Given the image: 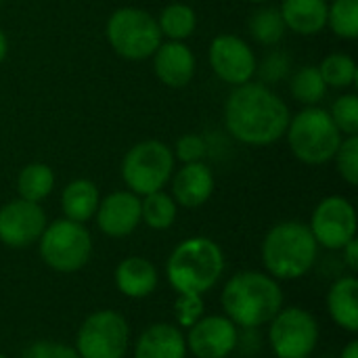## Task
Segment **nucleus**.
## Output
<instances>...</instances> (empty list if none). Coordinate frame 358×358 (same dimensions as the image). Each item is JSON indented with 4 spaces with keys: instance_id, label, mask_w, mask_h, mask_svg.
Wrapping results in <instances>:
<instances>
[{
    "instance_id": "nucleus-33",
    "label": "nucleus",
    "mask_w": 358,
    "mask_h": 358,
    "mask_svg": "<svg viewBox=\"0 0 358 358\" xmlns=\"http://www.w3.org/2000/svg\"><path fill=\"white\" fill-rule=\"evenodd\" d=\"M206 151H208V145L199 134H185L176 141V147L172 153L182 164H193V162H201Z\"/></svg>"
},
{
    "instance_id": "nucleus-28",
    "label": "nucleus",
    "mask_w": 358,
    "mask_h": 358,
    "mask_svg": "<svg viewBox=\"0 0 358 358\" xmlns=\"http://www.w3.org/2000/svg\"><path fill=\"white\" fill-rule=\"evenodd\" d=\"M285 21L279 13V8L266 6L260 8L252 15L250 19V31L252 36L260 42V44H277L283 36H285Z\"/></svg>"
},
{
    "instance_id": "nucleus-41",
    "label": "nucleus",
    "mask_w": 358,
    "mask_h": 358,
    "mask_svg": "<svg viewBox=\"0 0 358 358\" xmlns=\"http://www.w3.org/2000/svg\"><path fill=\"white\" fill-rule=\"evenodd\" d=\"M0 4H2V0H0Z\"/></svg>"
},
{
    "instance_id": "nucleus-16",
    "label": "nucleus",
    "mask_w": 358,
    "mask_h": 358,
    "mask_svg": "<svg viewBox=\"0 0 358 358\" xmlns=\"http://www.w3.org/2000/svg\"><path fill=\"white\" fill-rule=\"evenodd\" d=\"M195 55L185 42L168 40L153 52V69L162 84L170 88L187 86L195 76Z\"/></svg>"
},
{
    "instance_id": "nucleus-13",
    "label": "nucleus",
    "mask_w": 358,
    "mask_h": 358,
    "mask_svg": "<svg viewBox=\"0 0 358 358\" xmlns=\"http://www.w3.org/2000/svg\"><path fill=\"white\" fill-rule=\"evenodd\" d=\"M185 342L187 350H191L195 358H227L235 352L239 344V331L231 319L222 315H210L201 317L193 327H189Z\"/></svg>"
},
{
    "instance_id": "nucleus-30",
    "label": "nucleus",
    "mask_w": 358,
    "mask_h": 358,
    "mask_svg": "<svg viewBox=\"0 0 358 358\" xmlns=\"http://www.w3.org/2000/svg\"><path fill=\"white\" fill-rule=\"evenodd\" d=\"M334 124L342 134H357L358 132V96L357 94H342L334 101L329 111Z\"/></svg>"
},
{
    "instance_id": "nucleus-18",
    "label": "nucleus",
    "mask_w": 358,
    "mask_h": 358,
    "mask_svg": "<svg viewBox=\"0 0 358 358\" xmlns=\"http://www.w3.org/2000/svg\"><path fill=\"white\" fill-rule=\"evenodd\" d=\"M134 358H187V342L170 323L149 325L134 344Z\"/></svg>"
},
{
    "instance_id": "nucleus-10",
    "label": "nucleus",
    "mask_w": 358,
    "mask_h": 358,
    "mask_svg": "<svg viewBox=\"0 0 358 358\" xmlns=\"http://www.w3.org/2000/svg\"><path fill=\"white\" fill-rule=\"evenodd\" d=\"M268 344L277 358H308L319 344V323L300 306L281 308L271 321Z\"/></svg>"
},
{
    "instance_id": "nucleus-7",
    "label": "nucleus",
    "mask_w": 358,
    "mask_h": 358,
    "mask_svg": "<svg viewBox=\"0 0 358 358\" xmlns=\"http://www.w3.org/2000/svg\"><path fill=\"white\" fill-rule=\"evenodd\" d=\"M174 174V153L162 141L136 143L122 162V178L134 195L162 191Z\"/></svg>"
},
{
    "instance_id": "nucleus-22",
    "label": "nucleus",
    "mask_w": 358,
    "mask_h": 358,
    "mask_svg": "<svg viewBox=\"0 0 358 358\" xmlns=\"http://www.w3.org/2000/svg\"><path fill=\"white\" fill-rule=\"evenodd\" d=\"M99 201H101L99 189L88 178L71 180L61 193V208H63L65 218L80 222V224H84L96 214Z\"/></svg>"
},
{
    "instance_id": "nucleus-17",
    "label": "nucleus",
    "mask_w": 358,
    "mask_h": 358,
    "mask_svg": "<svg viewBox=\"0 0 358 358\" xmlns=\"http://www.w3.org/2000/svg\"><path fill=\"white\" fill-rule=\"evenodd\" d=\"M172 199L182 208H199L214 193V174L203 162L185 164L172 174Z\"/></svg>"
},
{
    "instance_id": "nucleus-24",
    "label": "nucleus",
    "mask_w": 358,
    "mask_h": 358,
    "mask_svg": "<svg viewBox=\"0 0 358 358\" xmlns=\"http://www.w3.org/2000/svg\"><path fill=\"white\" fill-rule=\"evenodd\" d=\"M157 25H159L162 36H166L168 40L182 42L193 36V31L197 27V17L189 4L172 2L157 17Z\"/></svg>"
},
{
    "instance_id": "nucleus-27",
    "label": "nucleus",
    "mask_w": 358,
    "mask_h": 358,
    "mask_svg": "<svg viewBox=\"0 0 358 358\" xmlns=\"http://www.w3.org/2000/svg\"><path fill=\"white\" fill-rule=\"evenodd\" d=\"M319 71L325 80L327 86L331 88H348L357 82L358 69L355 59L346 52H331L327 55L321 65Z\"/></svg>"
},
{
    "instance_id": "nucleus-19",
    "label": "nucleus",
    "mask_w": 358,
    "mask_h": 358,
    "mask_svg": "<svg viewBox=\"0 0 358 358\" xmlns=\"http://www.w3.org/2000/svg\"><path fill=\"white\" fill-rule=\"evenodd\" d=\"M115 285L120 294L126 298H147L157 287V271L155 266L141 256H130L122 260L115 268Z\"/></svg>"
},
{
    "instance_id": "nucleus-38",
    "label": "nucleus",
    "mask_w": 358,
    "mask_h": 358,
    "mask_svg": "<svg viewBox=\"0 0 358 358\" xmlns=\"http://www.w3.org/2000/svg\"><path fill=\"white\" fill-rule=\"evenodd\" d=\"M6 50H8V42H6L4 31L0 29V63H2V61H4V57H6Z\"/></svg>"
},
{
    "instance_id": "nucleus-11",
    "label": "nucleus",
    "mask_w": 358,
    "mask_h": 358,
    "mask_svg": "<svg viewBox=\"0 0 358 358\" xmlns=\"http://www.w3.org/2000/svg\"><path fill=\"white\" fill-rule=\"evenodd\" d=\"M310 233L325 250H342L357 237V212L355 206L340 195L325 197L313 212Z\"/></svg>"
},
{
    "instance_id": "nucleus-4",
    "label": "nucleus",
    "mask_w": 358,
    "mask_h": 358,
    "mask_svg": "<svg viewBox=\"0 0 358 358\" xmlns=\"http://www.w3.org/2000/svg\"><path fill=\"white\" fill-rule=\"evenodd\" d=\"M319 254L310 227L298 220L275 224L262 243V262L273 279L294 281L304 277Z\"/></svg>"
},
{
    "instance_id": "nucleus-39",
    "label": "nucleus",
    "mask_w": 358,
    "mask_h": 358,
    "mask_svg": "<svg viewBox=\"0 0 358 358\" xmlns=\"http://www.w3.org/2000/svg\"><path fill=\"white\" fill-rule=\"evenodd\" d=\"M250 2H254V4H264V2H268V0H250Z\"/></svg>"
},
{
    "instance_id": "nucleus-20",
    "label": "nucleus",
    "mask_w": 358,
    "mask_h": 358,
    "mask_svg": "<svg viewBox=\"0 0 358 358\" xmlns=\"http://www.w3.org/2000/svg\"><path fill=\"white\" fill-rule=\"evenodd\" d=\"M327 0H283L279 13L285 27L300 36H317L327 27Z\"/></svg>"
},
{
    "instance_id": "nucleus-5",
    "label": "nucleus",
    "mask_w": 358,
    "mask_h": 358,
    "mask_svg": "<svg viewBox=\"0 0 358 358\" xmlns=\"http://www.w3.org/2000/svg\"><path fill=\"white\" fill-rule=\"evenodd\" d=\"M285 136L292 153L308 166H321L334 159L342 143V132L334 124L329 111L317 105L306 107L292 117Z\"/></svg>"
},
{
    "instance_id": "nucleus-2",
    "label": "nucleus",
    "mask_w": 358,
    "mask_h": 358,
    "mask_svg": "<svg viewBox=\"0 0 358 358\" xmlns=\"http://www.w3.org/2000/svg\"><path fill=\"white\" fill-rule=\"evenodd\" d=\"M220 304L237 327L256 329L273 321L283 308V292L266 273L245 271L231 277L222 289Z\"/></svg>"
},
{
    "instance_id": "nucleus-1",
    "label": "nucleus",
    "mask_w": 358,
    "mask_h": 358,
    "mask_svg": "<svg viewBox=\"0 0 358 358\" xmlns=\"http://www.w3.org/2000/svg\"><path fill=\"white\" fill-rule=\"evenodd\" d=\"M289 120V107L266 84H239L224 103L227 130L245 145H273L285 136Z\"/></svg>"
},
{
    "instance_id": "nucleus-9",
    "label": "nucleus",
    "mask_w": 358,
    "mask_h": 358,
    "mask_svg": "<svg viewBox=\"0 0 358 358\" xmlns=\"http://www.w3.org/2000/svg\"><path fill=\"white\" fill-rule=\"evenodd\" d=\"M130 344V327L115 310H96L84 319L76 336L80 358H124Z\"/></svg>"
},
{
    "instance_id": "nucleus-34",
    "label": "nucleus",
    "mask_w": 358,
    "mask_h": 358,
    "mask_svg": "<svg viewBox=\"0 0 358 358\" xmlns=\"http://www.w3.org/2000/svg\"><path fill=\"white\" fill-rule=\"evenodd\" d=\"M23 358H80L76 348L61 344V342H52V340H42V342H34Z\"/></svg>"
},
{
    "instance_id": "nucleus-8",
    "label": "nucleus",
    "mask_w": 358,
    "mask_h": 358,
    "mask_svg": "<svg viewBox=\"0 0 358 358\" xmlns=\"http://www.w3.org/2000/svg\"><path fill=\"white\" fill-rule=\"evenodd\" d=\"M40 256L57 273L84 268L92 254V237L84 224L61 218L46 224L40 235Z\"/></svg>"
},
{
    "instance_id": "nucleus-14",
    "label": "nucleus",
    "mask_w": 358,
    "mask_h": 358,
    "mask_svg": "<svg viewBox=\"0 0 358 358\" xmlns=\"http://www.w3.org/2000/svg\"><path fill=\"white\" fill-rule=\"evenodd\" d=\"M46 229V214L40 203L13 199L0 208V241L8 248H27Z\"/></svg>"
},
{
    "instance_id": "nucleus-29",
    "label": "nucleus",
    "mask_w": 358,
    "mask_h": 358,
    "mask_svg": "<svg viewBox=\"0 0 358 358\" xmlns=\"http://www.w3.org/2000/svg\"><path fill=\"white\" fill-rule=\"evenodd\" d=\"M327 25L344 40H357L358 0H334L327 8Z\"/></svg>"
},
{
    "instance_id": "nucleus-6",
    "label": "nucleus",
    "mask_w": 358,
    "mask_h": 358,
    "mask_svg": "<svg viewBox=\"0 0 358 358\" xmlns=\"http://www.w3.org/2000/svg\"><path fill=\"white\" fill-rule=\"evenodd\" d=\"M105 34L111 48L120 57L130 61L153 57V52L162 44V31L157 19L147 10L134 6L117 8L109 17Z\"/></svg>"
},
{
    "instance_id": "nucleus-36",
    "label": "nucleus",
    "mask_w": 358,
    "mask_h": 358,
    "mask_svg": "<svg viewBox=\"0 0 358 358\" xmlns=\"http://www.w3.org/2000/svg\"><path fill=\"white\" fill-rule=\"evenodd\" d=\"M342 254H344V260L348 264L350 271H357L358 268V241L357 237L350 239L344 248H342Z\"/></svg>"
},
{
    "instance_id": "nucleus-3",
    "label": "nucleus",
    "mask_w": 358,
    "mask_h": 358,
    "mask_svg": "<svg viewBox=\"0 0 358 358\" xmlns=\"http://www.w3.org/2000/svg\"><path fill=\"white\" fill-rule=\"evenodd\" d=\"M224 273V254L220 245L208 237H191L180 241L166 262L168 283L178 294H206Z\"/></svg>"
},
{
    "instance_id": "nucleus-21",
    "label": "nucleus",
    "mask_w": 358,
    "mask_h": 358,
    "mask_svg": "<svg viewBox=\"0 0 358 358\" xmlns=\"http://www.w3.org/2000/svg\"><path fill=\"white\" fill-rule=\"evenodd\" d=\"M327 308L336 325L357 334L358 331V281L355 277L338 279L327 294Z\"/></svg>"
},
{
    "instance_id": "nucleus-12",
    "label": "nucleus",
    "mask_w": 358,
    "mask_h": 358,
    "mask_svg": "<svg viewBox=\"0 0 358 358\" xmlns=\"http://www.w3.org/2000/svg\"><path fill=\"white\" fill-rule=\"evenodd\" d=\"M210 65L222 82L233 86L252 82L258 69L254 50L235 34H220L212 40Z\"/></svg>"
},
{
    "instance_id": "nucleus-25",
    "label": "nucleus",
    "mask_w": 358,
    "mask_h": 358,
    "mask_svg": "<svg viewBox=\"0 0 358 358\" xmlns=\"http://www.w3.org/2000/svg\"><path fill=\"white\" fill-rule=\"evenodd\" d=\"M145 199L141 201V220L153 229V231H166L174 224L178 206L172 199V195L164 191H155L149 195H143Z\"/></svg>"
},
{
    "instance_id": "nucleus-40",
    "label": "nucleus",
    "mask_w": 358,
    "mask_h": 358,
    "mask_svg": "<svg viewBox=\"0 0 358 358\" xmlns=\"http://www.w3.org/2000/svg\"><path fill=\"white\" fill-rule=\"evenodd\" d=\"M0 358H8V357H4V355H0Z\"/></svg>"
},
{
    "instance_id": "nucleus-31",
    "label": "nucleus",
    "mask_w": 358,
    "mask_h": 358,
    "mask_svg": "<svg viewBox=\"0 0 358 358\" xmlns=\"http://www.w3.org/2000/svg\"><path fill=\"white\" fill-rule=\"evenodd\" d=\"M336 166H338V172L340 176L350 185L355 187L358 182V136L357 134H350L348 138H342L336 155Z\"/></svg>"
},
{
    "instance_id": "nucleus-15",
    "label": "nucleus",
    "mask_w": 358,
    "mask_h": 358,
    "mask_svg": "<svg viewBox=\"0 0 358 358\" xmlns=\"http://www.w3.org/2000/svg\"><path fill=\"white\" fill-rule=\"evenodd\" d=\"M96 224L109 237H128L141 222V197L132 191H113L99 201Z\"/></svg>"
},
{
    "instance_id": "nucleus-32",
    "label": "nucleus",
    "mask_w": 358,
    "mask_h": 358,
    "mask_svg": "<svg viewBox=\"0 0 358 358\" xmlns=\"http://www.w3.org/2000/svg\"><path fill=\"white\" fill-rule=\"evenodd\" d=\"M203 317V298L199 294H178L174 300L176 327H193Z\"/></svg>"
},
{
    "instance_id": "nucleus-26",
    "label": "nucleus",
    "mask_w": 358,
    "mask_h": 358,
    "mask_svg": "<svg viewBox=\"0 0 358 358\" xmlns=\"http://www.w3.org/2000/svg\"><path fill=\"white\" fill-rule=\"evenodd\" d=\"M294 99L306 107H313L317 105L325 92H327V84L319 71V67L315 65H306V67H300L294 78H292V86H289Z\"/></svg>"
},
{
    "instance_id": "nucleus-37",
    "label": "nucleus",
    "mask_w": 358,
    "mask_h": 358,
    "mask_svg": "<svg viewBox=\"0 0 358 358\" xmlns=\"http://www.w3.org/2000/svg\"><path fill=\"white\" fill-rule=\"evenodd\" d=\"M342 358H358V342L357 340H350L346 344V348L342 350Z\"/></svg>"
},
{
    "instance_id": "nucleus-35",
    "label": "nucleus",
    "mask_w": 358,
    "mask_h": 358,
    "mask_svg": "<svg viewBox=\"0 0 358 358\" xmlns=\"http://www.w3.org/2000/svg\"><path fill=\"white\" fill-rule=\"evenodd\" d=\"M287 65H289L287 63V57L283 52H275V55H271L262 63L260 71H262V76H264L266 82H275V80H281L287 73Z\"/></svg>"
},
{
    "instance_id": "nucleus-23",
    "label": "nucleus",
    "mask_w": 358,
    "mask_h": 358,
    "mask_svg": "<svg viewBox=\"0 0 358 358\" xmlns=\"http://www.w3.org/2000/svg\"><path fill=\"white\" fill-rule=\"evenodd\" d=\"M55 189V172L46 164H27L17 176V193L25 201L40 203Z\"/></svg>"
}]
</instances>
